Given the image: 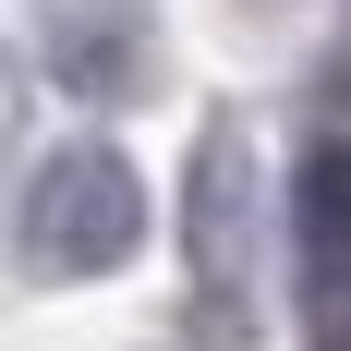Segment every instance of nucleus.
Instances as JSON below:
<instances>
[{
  "instance_id": "3",
  "label": "nucleus",
  "mask_w": 351,
  "mask_h": 351,
  "mask_svg": "<svg viewBox=\"0 0 351 351\" xmlns=\"http://www.w3.org/2000/svg\"><path fill=\"white\" fill-rule=\"evenodd\" d=\"M49 61H61V85H85V97H121V85H134V0H61Z\"/></svg>"
},
{
  "instance_id": "2",
  "label": "nucleus",
  "mask_w": 351,
  "mask_h": 351,
  "mask_svg": "<svg viewBox=\"0 0 351 351\" xmlns=\"http://www.w3.org/2000/svg\"><path fill=\"white\" fill-rule=\"evenodd\" d=\"M291 243H303V279L351 267V134L303 145V170H291Z\"/></svg>"
},
{
  "instance_id": "4",
  "label": "nucleus",
  "mask_w": 351,
  "mask_h": 351,
  "mask_svg": "<svg viewBox=\"0 0 351 351\" xmlns=\"http://www.w3.org/2000/svg\"><path fill=\"white\" fill-rule=\"evenodd\" d=\"M230 182H243V145L206 134V158H194V267H206L218 291H230V218H243V206H230Z\"/></svg>"
},
{
  "instance_id": "1",
  "label": "nucleus",
  "mask_w": 351,
  "mask_h": 351,
  "mask_svg": "<svg viewBox=\"0 0 351 351\" xmlns=\"http://www.w3.org/2000/svg\"><path fill=\"white\" fill-rule=\"evenodd\" d=\"M145 254V182L121 145H61L25 182V267L36 279H109Z\"/></svg>"
}]
</instances>
